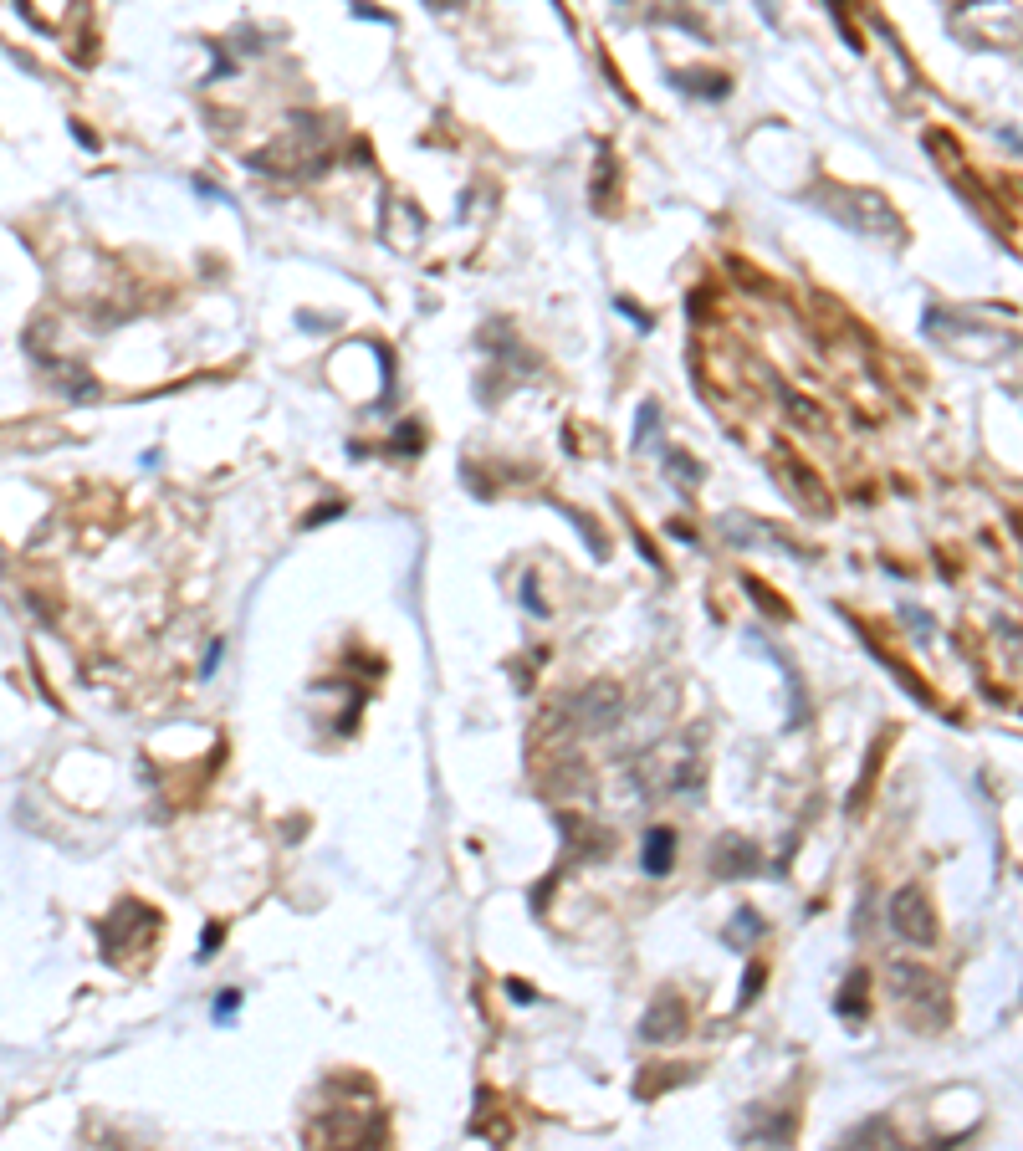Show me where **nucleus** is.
Listing matches in <instances>:
<instances>
[{
	"mask_svg": "<svg viewBox=\"0 0 1023 1151\" xmlns=\"http://www.w3.org/2000/svg\"><path fill=\"white\" fill-rule=\"evenodd\" d=\"M645 870L650 875H665V870H671V834H650V845H645Z\"/></svg>",
	"mask_w": 1023,
	"mask_h": 1151,
	"instance_id": "f257e3e1",
	"label": "nucleus"
}]
</instances>
